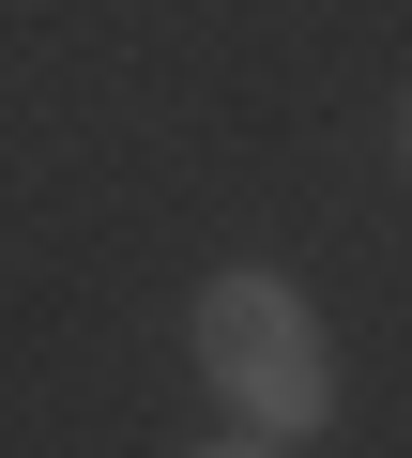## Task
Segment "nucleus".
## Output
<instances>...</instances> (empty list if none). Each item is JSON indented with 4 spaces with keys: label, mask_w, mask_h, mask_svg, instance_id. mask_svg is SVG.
Here are the masks:
<instances>
[{
    "label": "nucleus",
    "mask_w": 412,
    "mask_h": 458,
    "mask_svg": "<svg viewBox=\"0 0 412 458\" xmlns=\"http://www.w3.org/2000/svg\"><path fill=\"white\" fill-rule=\"evenodd\" d=\"M198 382H214L260 443H306V428L336 412V352H321L306 291L260 276V260H230L214 291H198Z\"/></svg>",
    "instance_id": "1"
},
{
    "label": "nucleus",
    "mask_w": 412,
    "mask_h": 458,
    "mask_svg": "<svg viewBox=\"0 0 412 458\" xmlns=\"http://www.w3.org/2000/svg\"><path fill=\"white\" fill-rule=\"evenodd\" d=\"M198 458H275V443H260V428H230V443H198Z\"/></svg>",
    "instance_id": "2"
},
{
    "label": "nucleus",
    "mask_w": 412,
    "mask_h": 458,
    "mask_svg": "<svg viewBox=\"0 0 412 458\" xmlns=\"http://www.w3.org/2000/svg\"><path fill=\"white\" fill-rule=\"evenodd\" d=\"M397 153H412V123H397Z\"/></svg>",
    "instance_id": "3"
}]
</instances>
